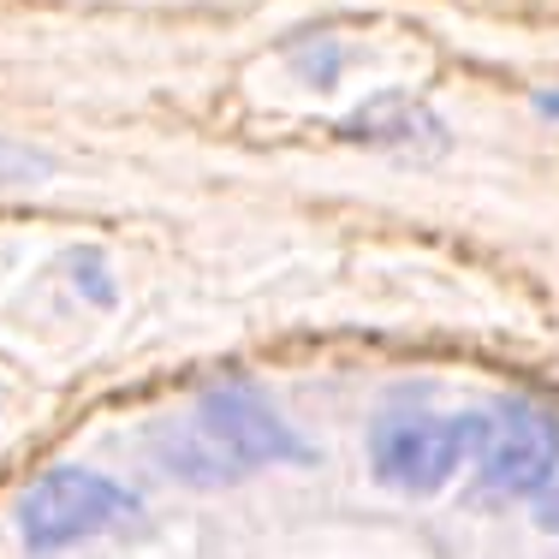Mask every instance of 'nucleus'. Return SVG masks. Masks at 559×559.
Listing matches in <instances>:
<instances>
[{
  "label": "nucleus",
  "instance_id": "f257e3e1",
  "mask_svg": "<svg viewBox=\"0 0 559 559\" xmlns=\"http://www.w3.org/2000/svg\"><path fill=\"white\" fill-rule=\"evenodd\" d=\"M138 518V495L126 483L102 471H84V464H55L43 471L19 500V536L31 554H66L78 542L102 536V530Z\"/></svg>",
  "mask_w": 559,
  "mask_h": 559
},
{
  "label": "nucleus",
  "instance_id": "f03ea898",
  "mask_svg": "<svg viewBox=\"0 0 559 559\" xmlns=\"http://www.w3.org/2000/svg\"><path fill=\"white\" fill-rule=\"evenodd\" d=\"M483 441V411L441 417V411H393L369 435V471L399 495H441L459 464Z\"/></svg>",
  "mask_w": 559,
  "mask_h": 559
},
{
  "label": "nucleus",
  "instance_id": "7ed1b4c3",
  "mask_svg": "<svg viewBox=\"0 0 559 559\" xmlns=\"http://www.w3.org/2000/svg\"><path fill=\"white\" fill-rule=\"evenodd\" d=\"M191 429L209 441V452L233 471V483L245 471H262V464H310L316 452L292 429L286 417L269 405V393H257L250 381H215L203 388L191 411Z\"/></svg>",
  "mask_w": 559,
  "mask_h": 559
},
{
  "label": "nucleus",
  "instance_id": "20e7f679",
  "mask_svg": "<svg viewBox=\"0 0 559 559\" xmlns=\"http://www.w3.org/2000/svg\"><path fill=\"white\" fill-rule=\"evenodd\" d=\"M476 476L495 500H542L559 471V417L536 399H500L483 411V441H476Z\"/></svg>",
  "mask_w": 559,
  "mask_h": 559
},
{
  "label": "nucleus",
  "instance_id": "39448f33",
  "mask_svg": "<svg viewBox=\"0 0 559 559\" xmlns=\"http://www.w3.org/2000/svg\"><path fill=\"white\" fill-rule=\"evenodd\" d=\"M345 131L364 138V143H417V138L441 143L447 138L441 119H435L429 108H417V102H405V96H376L364 114L345 119Z\"/></svg>",
  "mask_w": 559,
  "mask_h": 559
},
{
  "label": "nucleus",
  "instance_id": "423d86ee",
  "mask_svg": "<svg viewBox=\"0 0 559 559\" xmlns=\"http://www.w3.org/2000/svg\"><path fill=\"white\" fill-rule=\"evenodd\" d=\"M292 66H298V78L316 90H340V78H345V55H340L334 36H310V43L292 55Z\"/></svg>",
  "mask_w": 559,
  "mask_h": 559
},
{
  "label": "nucleus",
  "instance_id": "0eeeda50",
  "mask_svg": "<svg viewBox=\"0 0 559 559\" xmlns=\"http://www.w3.org/2000/svg\"><path fill=\"white\" fill-rule=\"evenodd\" d=\"M66 269H72L78 292H84L96 310H108V304H114V274H108V262H102V250H72V257H66Z\"/></svg>",
  "mask_w": 559,
  "mask_h": 559
},
{
  "label": "nucleus",
  "instance_id": "6e6552de",
  "mask_svg": "<svg viewBox=\"0 0 559 559\" xmlns=\"http://www.w3.org/2000/svg\"><path fill=\"white\" fill-rule=\"evenodd\" d=\"M48 162H36V155H24L19 143H0V179H43Z\"/></svg>",
  "mask_w": 559,
  "mask_h": 559
},
{
  "label": "nucleus",
  "instance_id": "1a4fd4ad",
  "mask_svg": "<svg viewBox=\"0 0 559 559\" xmlns=\"http://www.w3.org/2000/svg\"><path fill=\"white\" fill-rule=\"evenodd\" d=\"M536 518H542V530H548V536H559V483L536 500Z\"/></svg>",
  "mask_w": 559,
  "mask_h": 559
},
{
  "label": "nucleus",
  "instance_id": "9d476101",
  "mask_svg": "<svg viewBox=\"0 0 559 559\" xmlns=\"http://www.w3.org/2000/svg\"><path fill=\"white\" fill-rule=\"evenodd\" d=\"M536 102H542V114H559V90H542Z\"/></svg>",
  "mask_w": 559,
  "mask_h": 559
}]
</instances>
